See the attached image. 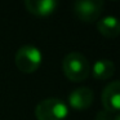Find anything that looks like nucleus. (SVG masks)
Returning a JSON list of instances; mask_svg holds the SVG:
<instances>
[{
    "label": "nucleus",
    "mask_w": 120,
    "mask_h": 120,
    "mask_svg": "<svg viewBox=\"0 0 120 120\" xmlns=\"http://www.w3.org/2000/svg\"><path fill=\"white\" fill-rule=\"evenodd\" d=\"M101 101L105 110L110 114L120 112V80H115L107 84L102 90Z\"/></svg>",
    "instance_id": "5"
},
{
    "label": "nucleus",
    "mask_w": 120,
    "mask_h": 120,
    "mask_svg": "<svg viewBox=\"0 0 120 120\" xmlns=\"http://www.w3.org/2000/svg\"><path fill=\"white\" fill-rule=\"evenodd\" d=\"M23 5L30 13L44 17L54 13V11L58 7V1L56 0H26Z\"/></svg>",
    "instance_id": "7"
},
{
    "label": "nucleus",
    "mask_w": 120,
    "mask_h": 120,
    "mask_svg": "<svg viewBox=\"0 0 120 120\" xmlns=\"http://www.w3.org/2000/svg\"><path fill=\"white\" fill-rule=\"evenodd\" d=\"M68 115V106L60 98H45L35 107L38 120H65Z\"/></svg>",
    "instance_id": "3"
},
{
    "label": "nucleus",
    "mask_w": 120,
    "mask_h": 120,
    "mask_svg": "<svg viewBox=\"0 0 120 120\" xmlns=\"http://www.w3.org/2000/svg\"><path fill=\"white\" fill-rule=\"evenodd\" d=\"M43 62V53L38 47L31 44L22 45L14 56L17 68L23 74H32L40 67Z\"/></svg>",
    "instance_id": "2"
},
{
    "label": "nucleus",
    "mask_w": 120,
    "mask_h": 120,
    "mask_svg": "<svg viewBox=\"0 0 120 120\" xmlns=\"http://www.w3.org/2000/svg\"><path fill=\"white\" fill-rule=\"evenodd\" d=\"M94 94L93 90L88 86L76 88L68 94V105L75 110H85L93 103Z\"/></svg>",
    "instance_id": "6"
},
{
    "label": "nucleus",
    "mask_w": 120,
    "mask_h": 120,
    "mask_svg": "<svg viewBox=\"0 0 120 120\" xmlns=\"http://www.w3.org/2000/svg\"><path fill=\"white\" fill-rule=\"evenodd\" d=\"M96 120H112V117H111V114L105 110V111H99L97 114Z\"/></svg>",
    "instance_id": "10"
},
{
    "label": "nucleus",
    "mask_w": 120,
    "mask_h": 120,
    "mask_svg": "<svg viewBox=\"0 0 120 120\" xmlns=\"http://www.w3.org/2000/svg\"><path fill=\"white\" fill-rule=\"evenodd\" d=\"M103 9L101 0H78L74 3V13L83 22H94L99 18Z\"/></svg>",
    "instance_id": "4"
},
{
    "label": "nucleus",
    "mask_w": 120,
    "mask_h": 120,
    "mask_svg": "<svg viewBox=\"0 0 120 120\" xmlns=\"http://www.w3.org/2000/svg\"><path fill=\"white\" fill-rule=\"evenodd\" d=\"M115 74V65L107 58L97 60L92 66V75L98 80H107Z\"/></svg>",
    "instance_id": "9"
},
{
    "label": "nucleus",
    "mask_w": 120,
    "mask_h": 120,
    "mask_svg": "<svg viewBox=\"0 0 120 120\" xmlns=\"http://www.w3.org/2000/svg\"><path fill=\"white\" fill-rule=\"evenodd\" d=\"M112 120H120V112H119V114L115 115V116L112 117Z\"/></svg>",
    "instance_id": "11"
},
{
    "label": "nucleus",
    "mask_w": 120,
    "mask_h": 120,
    "mask_svg": "<svg viewBox=\"0 0 120 120\" xmlns=\"http://www.w3.org/2000/svg\"><path fill=\"white\" fill-rule=\"evenodd\" d=\"M62 70L71 81H83L90 74V65L88 58L80 52H70L62 61Z\"/></svg>",
    "instance_id": "1"
},
{
    "label": "nucleus",
    "mask_w": 120,
    "mask_h": 120,
    "mask_svg": "<svg viewBox=\"0 0 120 120\" xmlns=\"http://www.w3.org/2000/svg\"><path fill=\"white\" fill-rule=\"evenodd\" d=\"M97 30L105 38H116L120 35V19L115 16H105L98 19Z\"/></svg>",
    "instance_id": "8"
}]
</instances>
